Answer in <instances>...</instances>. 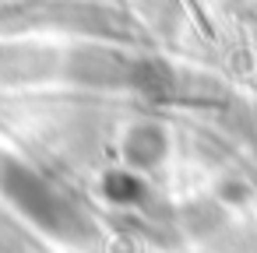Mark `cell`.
Listing matches in <instances>:
<instances>
[{"mask_svg":"<svg viewBox=\"0 0 257 253\" xmlns=\"http://www.w3.org/2000/svg\"><path fill=\"white\" fill-rule=\"evenodd\" d=\"M4 186H8V193H11V200H15L25 214H32L39 225H46V228H53V232H60V235H74V232L81 228V214H78L50 183H43L36 172L11 165L8 176H4Z\"/></svg>","mask_w":257,"mask_h":253,"instance_id":"1","label":"cell"},{"mask_svg":"<svg viewBox=\"0 0 257 253\" xmlns=\"http://www.w3.org/2000/svg\"><path fill=\"white\" fill-rule=\"evenodd\" d=\"M71 67L81 81H113L123 71V64L109 53H81V57H74Z\"/></svg>","mask_w":257,"mask_h":253,"instance_id":"2","label":"cell"}]
</instances>
